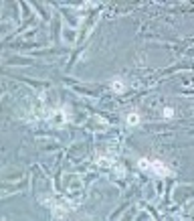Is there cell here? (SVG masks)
I'll return each instance as SVG.
<instances>
[{
	"mask_svg": "<svg viewBox=\"0 0 194 221\" xmlns=\"http://www.w3.org/2000/svg\"><path fill=\"white\" fill-rule=\"evenodd\" d=\"M138 164H140L142 171H152V172H156V175H170V168L164 167L160 160H146V158H142Z\"/></svg>",
	"mask_w": 194,
	"mask_h": 221,
	"instance_id": "obj_1",
	"label": "cell"
},
{
	"mask_svg": "<svg viewBox=\"0 0 194 221\" xmlns=\"http://www.w3.org/2000/svg\"><path fill=\"white\" fill-rule=\"evenodd\" d=\"M138 122H140V118H138V114H130V116H127V124H130V126H136Z\"/></svg>",
	"mask_w": 194,
	"mask_h": 221,
	"instance_id": "obj_2",
	"label": "cell"
},
{
	"mask_svg": "<svg viewBox=\"0 0 194 221\" xmlns=\"http://www.w3.org/2000/svg\"><path fill=\"white\" fill-rule=\"evenodd\" d=\"M162 116H164V118H172V116H174V110L172 108H164L162 110Z\"/></svg>",
	"mask_w": 194,
	"mask_h": 221,
	"instance_id": "obj_3",
	"label": "cell"
},
{
	"mask_svg": "<svg viewBox=\"0 0 194 221\" xmlns=\"http://www.w3.org/2000/svg\"><path fill=\"white\" fill-rule=\"evenodd\" d=\"M111 87L115 89V91H121V89H123V83H121L119 79H117V81H113V83H111Z\"/></svg>",
	"mask_w": 194,
	"mask_h": 221,
	"instance_id": "obj_4",
	"label": "cell"
}]
</instances>
